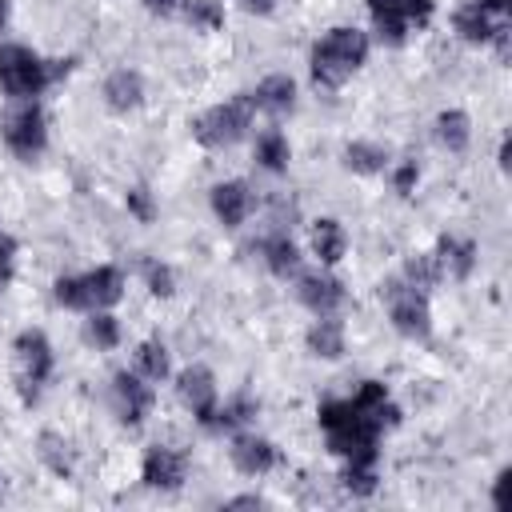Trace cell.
I'll return each instance as SVG.
<instances>
[{"label":"cell","instance_id":"obj_15","mask_svg":"<svg viewBox=\"0 0 512 512\" xmlns=\"http://www.w3.org/2000/svg\"><path fill=\"white\" fill-rule=\"evenodd\" d=\"M140 96H144V80H140V72H132V68H116V72L104 80V100H108V108H116V112L136 108Z\"/></svg>","mask_w":512,"mask_h":512},{"label":"cell","instance_id":"obj_42","mask_svg":"<svg viewBox=\"0 0 512 512\" xmlns=\"http://www.w3.org/2000/svg\"><path fill=\"white\" fill-rule=\"evenodd\" d=\"M476 8H484V12H508V0H476Z\"/></svg>","mask_w":512,"mask_h":512},{"label":"cell","instance_id":"obj_39","mask_svg":"<svg viewBox=\"0 0 512 512\" xmlns=\"http://www.w3.org/2000/svg\"><path fill=\"white\" fill-rule=\"evenodd\" d=\"M392 180H396V192H400V196H408V192H412V184H416V164H400Z\"/></svg>","mask_w":512,"mask_h":512},{"label":"cell","instance_id":"obj_5","mask_svg":"<svg viewBox=\"0 0 512 512\" xmlns=\"http://www.w3.org/2000/svg\"><path fill=\"white\" fill-rule=\"evenodd\" d=\"M0 136H4V144H8V148L20 156V160L40 156V152H44V144H48L44 112H40L32 100H24V104L8 108V112L0 116Z\"/></svg>","mask_w":512,"mask_h":512},{"label":"cell","instance_id":"obj_16","mask_svg":"<svg viewBox=\"0 0 512 512\" xmlns=\"http://www.w3.org/2000/svg\"><path fill=\"white\" fill-rule=\"evenodd\" d=\"M372 20H376V36L384 44H404L408 36V20H404V0H368Z\"/></svg>","mask_w":512,"mask_h":512},{"label":"cell","instance_id":"obj_18","mask_svg":"<svg viewBox=\"0 0 512 512\" xmlns=\"http://www.w3.org/2000/svg\"><path fill=\"white\" fill-rule=\"evenodd\" d=\"M344 244H348V236H344V228H340V220H316L312 224V252L324 260V264H336L340 256H344Z\"/></svg>","mask_w":512,"mask_h":512},{"label":"cell","instance_id":"obj_19","mask_svg":"<svg viewBox=\"0 0 512 512\" xmlns=\"http://www.w3.org/2000/svg\"><path fill=\"white\" fill-rule=\"evenodd\" d=\"M348 472H344V488L356 496H372L376 492V448H364L356 456H348Z\"/></svg>","mask_w":512,"mask_h":512},{"label":"cell","instance_id":"obj_21","mask_svg":"<svg viewBox=\"0 0 512 512\" xmlns=\"http://www.w3.org/2000/svg\"><path fill=\"white\" fill-rule=\"evenodd\" d=\"M440 276H444V264H440L436 252H420V256H412V260L404 264V284H412L416 292H428Z\"/></svg>","mask_w":512,"mask_h":512},{"label":"cell","instance_id":"obj_31","mask_svg":"<svg viewBox=\"0 0 512 512\" xmlns=\"http://www.w3.org/2000/svg\"><path fill=\"white\" fill-rule=\"evenodd\" d=\"M184 20L192 28H220L224 24V8L216 0H188L184 4Z\"/></svg>","mask_w":512,"mask_h":512},{"label":"cell","instance_id":"obj_37","mask_svg":"<svg viewBox=\"0 0 512 512\" xmlns=\"http://www.w3.org/2000/svg\"><path fill=\"white\" fill-rule=\"evenodd\" d=\"M404 20L408 24H428L432 20V0H404Z\"/></svg>","mask_w":512,"mask_h":512},{"label":"cell","instance_id":"obj_40","mask_svg":"<svg viewBox=\"0 0 512 512\" xmlns=\"http://www.w3.org/2000/svg\"><path fill=\"white\" fill-rule=\"evenodd\" d=\"M240 8L244 12H256V16H268L276 8V0H240Z\"/></svg>","mask_w":512,"mask_h":512},{"label":"cell","instance_id":"obj_30","mask_svg":"<svg viewBox=\"0 0 512 512\" xmlns=\"http://www.w3.org/2000/svg\"><path fill=\"white\" fill-rule=\"evenodd\" d=\"M88 340L96 344V348H116L120 344V324H116V316H108V312H92V320H88Z\"/></svg>","mask_w":512,"mask_h":512},{"label":"cell","instance_id":"obj_34","mask_svg":"<svg viewBox=\"0 0 512 512\" xmlns=\"http://www.w3.org/2000/svg\"><path fill=\"white\" fill-rule=\"evenodd\" d=\"M56 304H64V308H80V312H84V288H80V276H60V280H56Z\"/></svg>","mask_w":512,"mask_h":512},{"label":"cell","instance_id":"obj_14","mask_svg":"<svg viewBox=\"0 0 512 512\" xmlns=\"http://www.w3.org/2000/svg\"><path fill=\"white\" fill-rule=\"evenodd\" d=\"M232 464L244 472V476H260L276 464V448L260 436H236L232 440Z\"/></svg>","mask_w":512,"mask_h":512},{"label":"cell","instance_id":"obj_24","mask_svg":"<svg viewBox=\"0 0 512 512\" xmlns=\"http://www.w3.org/2000/svg\"><path fill=\"white\" fill-rule=\"evenodd\" d=\"M436 256H440V264H444V268H448V272H452L456 280H464V276L472 272L476 248H472L468 240H452V236H444V240H440V252H436Z\"/></svg>","mask_w":512,"mask_h":512},{"label":"cell","instance_id":"obj_38","mask_svg":"<svg viewBox=\"0 0 512 512\" xmlns=\"http://www.w3.org/2000/svg\"><path fill=\"white\" fill-rule=\"evenodd\" d=\"M488 40H496V56H500V60H508V56H512V28H508V24L492 28V36H488Z\"/></svg>","mask_w":512,"mask_h":512},{"label":"cell","instance_id":"obj_44","mask_svg":"<svg viewBox=\"0 0 512 512\" xmlns=\"http://www.w3.org/2000/svg\"><path fill=\"white\" fill-rule=\"evenodd\" d=\"M508 156H512V148H508V140L500 144V168H508Z\"/></svg>","mask_w":512,"mask_h":512},{"label":"cell","instance_id":"obj_1","mask_svg":"<svg viewBox=\"0 0 512 512\" xmlns=\"http://www.w3.org/2000/svg\"><path fill=\"white\" fill-rule=\"evenodd\" d=\"M316 416H320V428L328 432V448L340 456H356L364 448H376L380 428L384 424L392 428L400 420V412L388 400L380 408H364L356 396L352 400H328V404H320Z\"/></svg>","mask_w":512,"mask_h":512},{"label":"cell","instance_id":"obj_32","mask_svg":"<svg viewBox=\"0 0 512 512\" xmlns=\"http://www.w3.org/2000/svg\"><path fill=\"white\" fill-rule=\"evenodd\" d=\"M64 448H68V444H64L60 436H52V432H44V436H40V460H44L56 476H68V472H72V460H68V452H64Z\"/></svg>","mask_w":512,"mask_h":512},{"label":"cell","instance_id":"obj_9","mask_svg":"<svg viewBox=\"0 0 512 512\" xmlns=\"http://www.w3.org/2000/svg\"><path fill=\"white\" fill-rule=\"evenodd\" d=\"M112 392H116V404H120V420H124V424H140V420L148 416V408H152V388H148L140 376L116 372Z\"/></svg>","mask_w":512,"mask_h":512},{"label":"cell","instance_id":"obj_29","mask_svg":"<svg viewBox=\"0 0 512 512\" xmlns=\"http://www.w3.org/2000/svg\"><path fill=\"white\" fill-rule=\"evenodd\" d=\"M252 416H256V404H252L248 396H236L232 404H224L220 412L208 416V428H236V424H244V420H252Z\"/></svg>","mask_w":512,"mask_h":512},{"label":"cell","instance_id":"obj_28","mask_svg":"<svg viewBox=\"0 0 512 512\" xmlns=\"http://www.w3.org/2000/svg\"><path fill=\"white\" fill-rule=\"evenodd\" d=\"M136 360H140V372H144L148 380H164V376H168V352H164L160 340H144L140 352H136Z\"/></svg>","mask_w":512,"mask_h":512},{"label":"cell","instance_id":"obj_11","mask_svg":"<svg viewBox=\"0 0 512 512\" xmlns=\"http://www.w3.org/2000/svg\"><path fill=\"white\" fill-rule=\"evenodd\" d=\"M212 212H216L220 224H228V228L244 224V216L252 212V192H248V184H244V180H224V184H216V188H212Z\"/></svg>","mask_w":512,"mask_h":512},{"label":"cell","instance_id":"obj_12","mask_svg":"<svg viewBox=\"0 0 512 512\" xmlns=\"http://www.w3.org/2000/svg\"><path fill=\"white\" fill-rule=\"evenodd\" d=\"M300 300H304L316 316H328V312H336V308L344 304V284H340L336 276H320V272L300 276Z\"/></svg>","mask_w":512,"mask_h":512},{"label":"cell","instance_id":"obj_3","mask_svg":"<svg viewBox=\"0 0 512 512\" xmlns=\"http://www.w3.org/2000/svg\"><path fill=\"white\" fill-rule=\"evenodd\" d=\"M252 112H256L252 92H236L228 104L208 108V112L192 124V136H196L204 148H228V144H236V140L248 132Z\"/></svg>","mask_w":512,"mask_h":512},{"label":"cell","instance_id":"obj_13","mask_svg":"<svg viewBox=\"0 0 512 512\" xmlns=\"http://www.w3.org/2000/svg\"><path fill=\"white\" fill-rule=\"evenodd\" d=\"M144 484L148 488H180L184 484V456L172 448H148L144 456Z\"/></svg>","mask_w":512,"mask_h":512},{"label":"cell","instance_id":"obj_23","mask_svg":"<svg viewBox=\"0 0 512 512\" xmlns=\"http://www.w3.org/2000/svg\"><path fill=\"white\" fill-rule=\"evenodd\" d=\"M264 256H268V268H272L276 276H296V272H300V252H296V244H292L288 236L264 240Z\"/></svg>","mask_w":512,"mask_h":512},{"label":"cell","instance_id":"obj_7","mask_svg":"<svg viewBox=\"0 0 512 512\" xmlns=\"http://www.w3.org/2000/svg\"><path fill=\"white\" fill-rule=\"evenodd\" d=\"M380 296L388 300V316H392V324H396V332L400 336H428V300H424V292H416L412 284H404V280H388V284H380Z\"/></svg>","mask_w":512,"mask_h":512},{"label":"cell","instance_id":"obj_27","mask_svg":"<svg viewBox=\"0 0 512 512\" xmlns=\"http://www.w3.org/2000/svg\"><path fill=\"white\" fill-rule=\"evenodd\" d=\"M456 32H460L464 40H472V44H484V40L492 36V20H488V12H484V8L468 4V8H460V12H456Z\"/></svg>","mask_w":512,"mask_h":512},{"label":"cell","instance_id":"obj_41","mask_svg":"<svg viewBox=\"0 0 512 512\" xmlns=\"http://www.w3.org/2000/svg\"><path fill=\"white\" fill-rule=\"evenodd\" d=\"M144 8H148L152 16H168V12L176 8V0H144Z\"/></svg>","mask_w":512,"mask_h":512},{"label":"cell","instance_id":"obj_35","mask_svg":"<svg viewBox=\"0 0 512 512\" xmlns=\"http://www.w3.org/2000/svg\"><path fill=\"white\" fill-rule=\"evenodd\" d=\"M128 212L148 224V220H152V192H148V188H132V192H128Z\"/></svg>","mask_w":512,"mask_h":512},{"label":"cell","instance_id":"obj_33","mask_svg":"<svg viewBox=\"0 0 512 512\" xmlns=\"http://www.w3.org/2000/svg\"><path fill=\"white\" fill-rule=\"evenodd\" d=\"M144 280H148L152 296H172V268H168V264L148 260V264H144Z\"/></svg>","mask_w":512,"mask_h":512},{"label":"cell","instance_id":"obj_20","mask_svg":"<svg viewBox=\"0 0 512 512\" xmlns=\"http://www.w3.org/2000/svg\"><path fill=\"white\" fill-rule=\"evenodd\" d=\"M308 348H312V356L336 360L344 352V328H340V320H316L308 328Z\"/></svg>","mask_w":512,"mask_h":512},{"label":"cell","instance_id":"obj_25","mask_svg":"<svg viewBox=\"0 0 512 512\" xmlns=\"http://www.w3.org/2000/svg\"><path fill=\"white\" fill-rule=\"evenodd\" d=\"M388 164V152L380 148V144H364V140H356V144H348L344 148V168H352V172H380Z\"/></svg>","mask_w":512,"mask_h":512},{"label":"cell","instance_id":"obj_36","mask_svg":"<svg viewBox=\"0 0 512 512\" xmlns=\"http://www.w3.org/2000/svg\"><path fill=\"white\" fill-rule=\"evenodd\" d=\"M12 260H16V240L8 232H0V288L12 280Z\"/></svg>","mask_w":512,"mask_h":512},{"label":"cell","instance_id":"obj_43","mask_svg":"<svg viewBox=\"0 0 512 512\" xmlns=\"http://www.w3.org/2000/svg\"><path fill=\"white\" fill-rule=\"evenodd\" d=\"M228 508H260V496H236Z\"/></svg>","mask_w":512,"mask_h":512},{"label":"cell","instance_id":"obj_17","mask_svg":"<svg viewBox=\"0 0 512 512\" xmlns=\"http://www.w3.org/2000/svg\"><path fill=\"white\" fill-rule=\"evenodd\" d=\"M252 100H256V108L280 116V112H288L296 104V84H292V76H268V80H260Z\"/></svg>","mask_w":512,"mask_h":512},{"label":"cell","instance_id":"obj_26","mask_svg":"<svg viewBox=\"0 0 512 512\" xmlns=\"http://www.w3.org/2000/svg\"><path fill=\"white\" fill-rule=\"evenodd\" d=\"M288 156H292V152H288V140H284L276 128H268V132L256 140V160H260L268 172H284V168H288Z\"/></svg>","mask_w":512,"mask_h":512},{"label":"cell","instance_id":"obj_10","mask_svg":"<svg viewBox=\"0 0 512 512\" xmlns=\"http://www.w3.org/2000/svg\"><path fill=\"white\" fill-rule=\"evenodd\" d=\"M80 288H84V312H96V308H108V304L120 300L124 276H120L112 264H100V268H92L88 276H80Z\"/></svg>","mask_w":512,"mask_h":512},{"label":"cell","instance_id":"obj_2","mask_svg":"<svg viewBox=\"0 0 512 512\" xmlns=\"http://www.w3.org/2000/svg\"><path fill=\"white\" fill-rule=\"evenodd\" d=\"M368 56V36L360 28H332L312 44V80L320 88H340Z\"/></svg>","mask_w":512,"mask_h":512},{"label":"cell","instance_id":"obj_45","mask_svg":"<svg viewBox=\"0 0 512 512\" xmlns=\"http://www.w3.org/2000/svg\"><path fill=\"white\" fill-rule=\"evenodd\" d=\"M4 20H8V0H0V28H4Z\"/></svg>","mask_w":512,"mask_h":512},{"label":"cell","instance_id":"obj_6","mask_svg":"<svg viewBox=\"0 0 512 512\" xmlns=\"http://www.w3.org/2000/svg\"><path fill=\"white\" fill-rule=\"evenodd\" d=\"M12 352H16V384H20L24 400H36L40 384L52 376V344H48L44 332L28 328V332L16 336Z\"/></svg>","mask_w":512,"mask_h":512},{"label":"cell","instance_id":"obj_22","mask_svg":"<svg viewBox=\"0 0 512 512\" xmlns=\"http://www.w3.org/2000/svg\"><path fill=\"white\" fill-rule=\"evenodd\" d=\"M436 140L448 148V152H464L468 148V116L464 112H440L436 116Z\"/></svg>","mask_w":512,"mask_h":512},{"label":"cell","instance_id":"obj_8","mask_svg":"<svg viewBox=\"0 0 512 512\" xmlns=\"http://www.w3.org/2000/svg\"><path fill=\"white\" fill-rule=\"evenodd\" d=\"M176 392H180V400L200 416V424H208V416L216 412V380H212V372L200 368V364L184 368V372L176 376Z\"/></svg>","mask_w":512,"mask_h":512},{"label":"cell","instance_id":"obj_4","mask_svg":"<svg viewBox=\"0 0 512 512\" xmlns=\"http://www.w3.org/2000/svg\"><path fill=\"white\" fill-rule=\"evenodd\" d=\"M48 84V60L24 44H0V88L8 96H36Z\"/></svg>","mask_w":512,"mask_h":512}]
</instances>
